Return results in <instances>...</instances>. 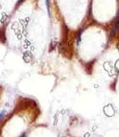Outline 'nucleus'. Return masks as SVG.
<instances>
[{"mask_svg":"<svg viewBox=\"0 0 119 137\" xmlns=\"http://www.w3.org/2000/svg\"><path fill=\"white\" fill-rule=\"evenodd\" d=\"M4 113H5V112H4V111H3V112H1V113H0V121H1V119H2V118H3V116H4V115H5V114H4Z\"/></svg>","mask_w":119,"mask_h":137,"instance_id":"f257e3e1","label":"nucleus"},{"mask_svg":"<svg viewBox=\"0 0 119 137\" xmlns=\"http://www.w3.org/2000/svg\"><path fill=\"white\" fill-rule=\"evenodd\" d=\"M22 1H23V0H19V1H18V3H17V4H20V3H21V2H22Z\"/></svg>","mask_w":119,"mask_h":137,"instance_id":"f03ea898","label":"nucleus"}]
</instances>
